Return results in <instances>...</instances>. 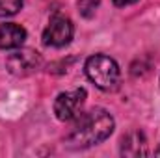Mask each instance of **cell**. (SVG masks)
Masks as SVG:
<instances>
[{
    "label": "cell",
    "instance_id": "obj_6",
    "mask_svg": "<svg viewBox=\"0 0 160 158\" xmlns=\"http://www.w3.org/2000/svg\"><path fill=\"white\" fill-rule=\"evenodd\" d=\"M121 155L123 156H147V140L140 130H132L121 140Z\"/></svg>",
    "mask_w": 160,
    "mask_h": 158
},
{
    "label": "cell",
    "instance_id": "obj_9",
    "mask_svg": "<svg viewBox=\"0 0 160 158\" xmlns=\"http://www.w3.org/2000/svg\"><path fill=\"white\" fill-rule=\"evenodd\" d=\"M99 4H101V0H77L80 15L86 17V19H89V17L95 13V9H97Z\"/></svg>",
    "mask_w": 160,
    "mask_h": 158
},
{
    "label": "cell",
    "instance_id": "obj_3",
    "mask_svg": "<svg viewBox=\"0 0 160 158\" xmlns=\"http://www.w3.org/2000/svg\"><path fill=\"white\" fill-rule=\"evenodd\" d=\"M6 67L15 77H28L41 67V54L32 48H21L6 60Z\"/></svg>",
    "mask_w": 160,
    "mask_h": 158
},
{
    "label": "cell",
    "instance_id": "obj_5",
    "mask_svg": "<svg viewBox=\"0 0 160 158\" xmlns=\"http://www.w3.org/2000/svg\"><path fill=\"white\" fill-rule=\"evenodd\" d=\"M86 102V89L78 87L69 93H60L54 102V114L60 121H71L80 114Z\"/></svg>",
    "mask_w": 160,
    "mask_h": 158
},
{
    "label": "cell",
    "instance_id": "obj_1",
    "mask_svg": "<svg viewBox=\"0 0 160 158\" xmlns=\"http://www.w3.org/2000/svg\"><path fill=\"white\" fill-rule=\"evenodd\" d=\"M112 132L114 117L102 108H93L80 116V119L71 128L65 143L71 149H88L110 138Z\"/></svg>",
    "mask_w": 160,
    "mask_h": 158
},
{
    "label": "cell",
    "instance_id": "obj_2",
    "mask_svg": "<svg viewBox=\"0 0 160 158\" xmlns=\"http://www.w3.org/2000/svg\"><path fill=\"white\" fill-rule=\"evenodd\" d=\"M86 75L99 89L102 91H114L118 89L121 80V73L118 63L102 54H95L86 62Z\"/></svg>",
    "mask_w": 160,
    "mask_h": 158
},
{
    "label": "cell",
    "instance_id": "obj_4",
    "mask_svg": "<svg viewBox=\"0 0 160 158\" xmlns=\"http://www.w3.org/2000/svg\"><path fill=\"white\" fill-rule=\"evenodd\" d=\"M73 22L63 15H54L43 32V43L48 47H65L73 39Z\"/></svg>",
    "mask_w": 160,
    "mask_h": 158
},
{
    "label": "cell",
    "instance_id": "obj_8",
    "mask_svg": "<svg viewBox=\"0 0 160 158\" xmlns=\"http://www.w3.org/2000/svg\"><path fill=\"white\" fill-rule=\"evenodd\" d=\"M22 7V0H0V17L15 15Z\"/></svg>",
    "mask_w": 160,
    "mask_h": 158
},
{
    "label": "cell",
    "instance_id": "obj_10",
    "mask_svg": "<svg viewBox=\"0 0 160 158\" xmlns=\"http://www.w3.org/2000/svg\"><path fill=\"white\" fill-rule=\"evenodd\" d=\"M134 2H138V0H114V4H116L118 7H125V6H130V4H134Z\"/></svg>",
    "mask_w": 160,
    "mask_h": 158
},
{
    "label": "cell",
    "instance_id": "obj_7",
    "mask_svg": "<svg viewBox=\"0 0 160 158\" xmlns=\"http://www.w3.org/2000/svg\"><path fill=\"white\" fill-rule=\"evenodd\" d=\"M26 39V30L15 22L0 24V48H19Z\"/></svg>",
    "mask_w": 160,
    "mask_h": 158
},
{
    "label": "cell",
    "instance_id": "obj_11",
    "mask_svg": "<svg viewBox=\"0 0 160 158\" xmlns=\"http://www.w3.org/2000/svg\"><path fill=\"white\" fill-rule=\"evenodd\" d=\"M157 156H160V149H158V151H157Z\"/></svg>",
    "mask_w": 160,
    "mask_h": 158
}]
</instances>
